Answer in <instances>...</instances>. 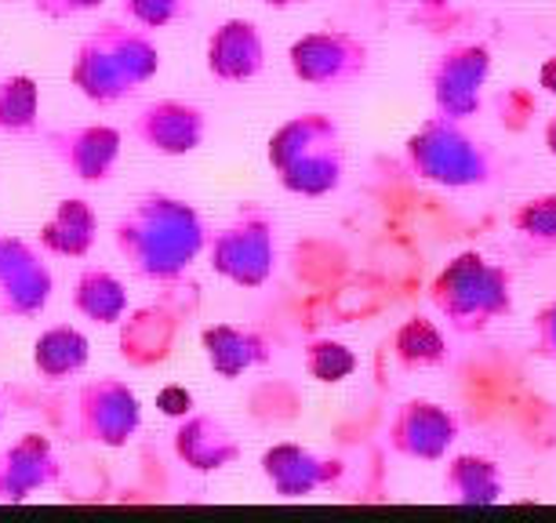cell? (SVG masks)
<instances>
[{
	"label": "cell",
	"instance_id": "obj_1",
	"mask_svg": "<svg viewBox=\"0 0 556 523\" xmlns=\"http://www.w3.org/2000/svg\"><path fill=\"white\" fill-rule=\"evenodd\" d=\"M113 247L124 266L146 284L175 288L204 258L207 222L182 196L146 193L117 218Z\"/></svg>",
	"mask_w": 556,
	"mask_h": 523
},
{
	"label": "cell",
	"instance_id": "obj_2",
	"mask_svg": "<svg viewBox=\"0 0 556 523\" xmlns=\"http://www.w3.org/2000/svg\"><path fill=\"white\" fill-rule=\"evenodd\" d=\"M161 48L128 18H102L77 40L70 59V84L91 106H121L161 73Z\"/></svg>",
	"mask_w": 556,
	"mask_h": 523
},
{
	"label": "cell",
	"instance_id": "obj_3",
	"mask_svg": "<svg viewBox=\"0 0 556 523\" xmlns=\"http://www.w3.org/2000/svg\"><path fill=\"white\" fill-rule=\"evenodd\" d=\"M404 164L415 179L440 190H484L506 175L495 145L469 131L466 120H451L440 113L426 117L407 135Z\"/></svg>",
	"mask_w": 556,
	"mask_h": 523
},
{
	"label": "cell",
	"instance_id": "obj_4",
	"mask_svg": "<svg viewBox=\"0 0 556 523\" xmlns=\"http://www.w3.org/2000/svg\"><path fill=\"white\" fill-rule=\"evenodd\" d=\"M266 161L277 182L295 196H331L345 182V142L331 113H295L269 135Z\"/></svg>",
	"mask_w": 556,
	"mask_h": 523
},
{
	"label": "cell",
	"instance_id": "obj_5",
	"mask_svg": "<svg viewBox=\"0 0 556 523\" xmlns=\"http://www.w3.org/2000/svg\"><path fill=\"white\" fill-rule=\"evenodd\" d=\"M429 302L451 331L473 339L513 312V277L480 251H462L433 277Z\"/></svg>",
	"mask_w": 556,
	"mask_h": 523
},
{
	"label": "cell",
	"instance_id": "obj_6",
	"mask_svg": "<svg viewBox=\"0 0 556 523\" xmlns=\"http://www.w3.org/2000/svg\"><path fill=\"white\" fill-rule=\"evenodd\" d=\"M207 269L215 277H223L226 284L255 291L266 288L273 273H277V215L266 204L244 201L233 212L229 222L218 229H207V247H204Z\"/></svg>",
	"mask_w": 556,
	"mask_h": 523
},
{
	"label": "cell",
	"instance_id": "obj_7",
	"mask_svg": "<svg viewBox=\"0 0 556 523\" xmlns=\"http://www.w3.org/2000/svg\"><path fill=\"white\" fill-rule=\"evenodd\" d=\"M142 429V400L135 385L117 374L84 379L73 396V436L80 444L121 451Z\"/></svg>",
	"mask_w": 556,
	"mask_h": 523
},
{
	"label": "cell",
	"instance_id": "obj_8",
	"mask_svg": "<svg viewBox=\"0 0 556 523\" xmlns=\"http://www.w3.org/2000/svg\"><path fill=\"white\" fill-rule=\"evenodd\" d=\"M291 77L317 91H345L361 84L371 69V44L350 29H313L291 40Z\"/></svg>",
	"mask_w": 556,
	"mask_h": 523
},
{
	"label": "cell",
	"instance_id": "obj_9",
	"mask_svg": "<svg viewBox=\"0 0 556 523\" xmlns=\"http://www.w3.org/2000/svg\"><path fill=\"white\" fill-rule=\"evenodd\" d=\"M491 48L480 40H458L447 44L440 55L429 62V99H433V113L451 120H473L484 106V88L491 80Z\"/></svg>",
	"mask_w": 556,
	"mask_h": 523
},
{
	"label": "cell",
	"instance_id": "obj_10",
	"mask_svg": "<svg viewBox=\"0 0 556 523\" xmlns=\"http://www.w3.org/2000/svg\"><path fill=\"white\" fill-rule=\"evenodd\" d=\"M55 295V273L45 251L0 229V317L37 320Z\"/></svg>",
	"mask_w": 556,
	"mask_h": 523
},
{
	"label": "cell",
	"instance_id": "obj_11",
	"mask_svg": "<svg viewBox=\"0 0 556 523\" xmlns=\"http://www.w3.org/2000/svg\"><path fill=\"white\" fill-rule=\"evenodd\" d=\"M462 422L447 404L412 396L393 411L390 429H386V444L396 458L407 462H444L451 447L458 444Z\"/></svg>",
	"mask_w": 556,
	"mask_h": 523
},
{
	"label": "cell",
	"instance_id": "obj_12",
	"mask_svg": "<svg viewBox=\"0 0 556 523\" xmlns=\"http://www.w3.org/2000/svg\"><path fill=\"white\" fill-rule=\"evenodd\" d=\"M258 469L277 498H313L320 490L339 487L345 480V462L339 455H320L306 444L280 441L262 451Z\"/></svg>",
	"mask_w": 556,
	"mask_h": 523
},
{
	"label": "cell",
	"instance_id": "obj_13",
	"mask_svg": "<svg viewBox=\"0 0 556 523\" xmlns=\"http://www.w3.org/2000/svg\"><path fill=\"white\" fill-rule=\"evenodd\" d=\"M45 145L70 179L102 186L117 175L124 135L113 124H73V128L45 131Z\"/></svg>",
	"mask_w": 556,
	"mask_h": 523
},
{
	"label": "cell",
	"instance_id": "obj_14",
	"mask_svg": "<svg viewBox=\"0 0 556 523\" xmlns=\"http://www.w3.org/2000/svg\"><path fill=\"white\" fill-rule=\"evenodd\" d=\"M131 139L156 156H190L207 139V113L186 99H156L135 113Z\"/></svg>",
	"mask_w": 556,
	"mask_h": 523
},
{
	"label": "cell",
	"instance_id": "obj_15",
	"mask_svg": "<svg viewBox=\"0 0 556 523\" xmlns=\"http://www.w3.org/2000/svg\"><path fill=\"white\" fill-rule=\"evenodd\" d=\"M172 451L190 473L215 476V473H223V469L237 465L240 455H244V447H240L237 433L223 422V418L197 411L193 407L190 414L175 422Z\"/></svg>",
	"mask_w": 556,
	"mask_h": 523
},
{
	"label": "cell",
	"instance_id": "obj_16",
	"mask_svg": "<svg viewBox=\"0 0 556 523\" xmlns=\"http://www.w3.org/2000/svg\"><path fill=\"white\" fill-rule=\"evenodd\" d=\"M59 480V451L45 433H23L0 451V501H8V506H18V501L34 498L37 490L55 487Z\"/></svg>",
	"mask_w": 556,
	"mask_h": 523
},
{
	"label": "cell",
	"instance_id": "obj_17",
	"mask_svg": "<svg viewBox=\"0 0 556 523\" xmlns=\"http://www.w3.org/2000/svg\"><path fill=\"white\" fill-rule=\"evenodd\" d=\"M204 66L223 84H248L266 69V37L251 18H223L204 44Z\"/></svg>",
	"mask_w": 556,
	"mask_h": 523
},
{
	"label": "cell",
	"instance_id": "obj_18",
	"mask_svg": "<svg viewBox=\"0 0 556 523\" xmlns=\"http://www.w3.org/2000/svg\"><path fill=\"white\" fill-rule=\"evenodd\" d=\"M204 360L218 379L237 382L240 374L262 368L273 357V342L258 328H240V323H207L201 331Z\"/></svg>",
	"mask_w": 556,
	"mask_h": 523
},
{
	"label": "cell",
	"instance_id": "obj_19",
	"mask_svg": "<svg viewBox=\"0 0 556 523\" xmlns=\"http://www.w3.org/2000/svg\"><path fill=\"white\" fill-rule=\"evenodd\" d=\"M99 240V212L84 196H62L37 229V247L55 258H88Z\"/></svg>",
	"mask_w": 556,
	"mask_h": 523
},
{
	"label": "cell",
	"instance_id": "obj_20",
	"mask_svg": "<svg viewBox=\"0 0 556 523\" xmlns=\"http://www.w3.org/2000/svg\"><path fill=\"white\" fill-rule=\"evenodd\" d=\"M444 476H440V490L451 506L466 509H488L498 506L506 495V476L502 465L488 455H451L444 458Z\"/></svg>",
	"mask_w": 556,
	"mask_h": 523
},
{
	"label": "cell",
	"instance_id": "obj_21",
	"mask_svg": "<svg viewBox=\"0 0 556 523\" xmlns=\"http://www.w3.org/2000/svg\"><path fill=\"white\" fill-rule=\"evenodd\" d=\"M29 360H34V371L45 382L59 385L70 382L88 368L91 360V342L88 334L73 323H51L34 339V349H29Z\"/></svg>",
	"mask_w": 556,
	"mask_h": 523
},
{
	"label": "cell",
	"instance_id": "obj_22",
	"mask_svg": "<svg viewBox=\"0 0 556 523\" xmlns=\"http://www.w3.org/2000/svg\"><path fill=\"white\" fill-rule=\"evenodd\" d=\"M70 306L96 328H113L128 317V288L106 266H84L70 291Z\"/></svg>",
	"mask_w": 556,
	"mask_h": 523
},
{
	"label": "cell",
	"instance_id": "obj_23",
	"mask_svg": "<svg viewBox=\"0 0 556 523\" xmlns=\"http://www.w3.org/2000/svg\"><path fill=\"white\" fill-rule=\"evenodd\" d=\"M393 357L404 371H426V368H444L451 360V349L437 320L407 317L393 334Z\"/></svg>",
	"mask_w": 556,
	"mask_h": 523
},
{
	"label": "cell",
	"instance_id": "obj_24",
	"mask_svg": "<svg viewBox=\"0 0 556 523\" xmlns=\"http://www.w3.org/2000/svg\"><path fill=\"white\" fill-rule=\"evenodd\" d=\"M0 135H40V84L29 73H12L0 80Z\"/></svg>",
	"mask_w": 556,
	"mask_h": 523
},
{
	"label": "cell",
	"instance_id": "obj_25",
	"mask_svg": "<svg viewBox=\"0 0 556 523\" xmlns=\"http://www.w3.org/2000/svg\"><path fill=\"white\" fill-rule=\"evenodd\" d=\"M509 226L523 251H534V255H549L556 251V193H542L523 201L517 212L509 215Z\"/></svg>",
	"mask_w": 556,
	"mask_h": 523
},
{
	"label": "cell",
	"instance_id": "obj_26",
	"mask_svg": "<svg viewBox=\"0 0 556 523\" xmlns=\"http://www.w3.org/2000/svg\"><path fill=\"white\" fill-rule=\"evenodd\" d=\"M302 368H306V374L313 382L339 385L345 379H353L356 368H361V360H356V353L345 342L313 339L306 349H302Z\"/></svg>",
	"mask_w": 556,
	"mask_h": 523
},
{
	"label": "cell",
	"instance_id": "obj_27",
	"mask_svg": "<svg viewBox=\"0 0 556 523\" xmlns=\"http://www.w3.org/2000/svg\"><path fill=\"white\" fill-rule=\"evenodd\" d=\"M121 8H124V18L146 29V34L172 29L193 15V0H121Z\"/></svg>",
	"mask_w": 556,
	"mask_h": 523
},
{
	"label": "cell",
	"instance_id": "obj_28",
	"mask_svg": "<svg viewBox=\"0 0 556 523\" xmlns=\"http://www.w3.org/2000/svg\"><path fill=\"white\" fill-rule=\"evenodd\" d=\"M531 349H534V357H539V360L553 363V368H556V298L545 302V306L534 312Z\"/></svg>",
	"mask_w": 556,
	"mask_h": 523
},
{
	"label": "cell",
	"instance_id": "obj_29",
	"mask_svg": "<svg viewBox=\"0 0 556 523\" xmlns=\"http://www.w3.org/2000/svg\"><path fill=\"white\" fill-rule=\"evenodd\" d=\"M106 0H34V12L40 18H51V23H66V18L99 12Z\"/></svg>",
	"mask_w": 556,
	"mask_h": 523
},
{
	"label": "cell",
	"instance_id": "obj_30",
	"mask_svg": "<svg viewBox=\"0 0 556 523\" xmlns=\"http://www.w3.org/2000/svg\"><path fill=\"white\" fill-rule=\"evenodd\" d=\"M197 407V400H193V393L186 390V385H178V382H167V385H161L156 390V411H161L164 418H186Z\"/></svg>",
	"mask_w": 556,
	"mask_h": 523
},
{
	"label": "cell",
	"instance_id": "obj_31",
	"mask_svg": "<svg viewBox=\"0 0 556 523\" xmlns=\"http://www.w3.org/2000/svg\"><path fill=\"white\" fill-rule=\"evenodd\" d=\"M401 4H412L422 15H444L451 8V0H401Z\"/></svg>",
	"mask_w": 556,
	"mask_h": 523
},
{
	"label": "cell",
	"instance_id": "obj_32",
	"mask_svg": "<svg viewBox=\"0 0 556 523\" xmlns=\"http://www.w3.org/2000/svg\"><path fill=\"white\" fill-rule=\"evenodd\" d=\"M542 139H545V150H549V156L556 161V110H553V117L545 120V131H542Z\"/></svg>",
	"mask_w": 556,
	"mask_h": 523
},
{
	"label": "cell",
	"instance_id": "obj_33",
	"mask_svg": "<svg viewBox=\"0 0 556 523\" xmlns=\"http://www.w3.org/2000/svg\"><path fill=\"white\" fill-rule=\"evenodd\" d=\"M542 88H545V91H553V95H556V59H549V62L542 66Z\"/></svg>",
	"mask_w": 556,
	"mask_h": 523
},
{
	"label": "cell",
	"instance_id": "obj_34",
	"mask_svg": "<svg viewBox=\"0 0 556 523\" xmlns=\"http://www.w3.org/2000/svg\"><path fill=\"white\" fill-rule=\"evenodd\" d=\"M266 8H273V12H291V8H299V4H309V0H262Z\"/></svg>",
	"mask_w": 556,
	"mask_h": 523
},
{
	"label": "cell",
	"instance_id": "obj_35",
	"mask_svg": "<svg viewBox=\"0 0 556 523\" xmlns=\"http://www.w3.org/2000/svg\"><path fill=\"white\" fill-rule=\"evenodd\" d=\"M0 429H4V396H0Z\"/></svg>",
	"mask_w": 556,
	"mask_h": 523
},
{
	"label": "cell",
	"instance_id": "obj_36",
	"mask_svg": "<svg viewBox=\"0 0 556 523\" xmlns=\"http://www.w3.org/2000/svg\"><path fill=\"white\" fill-rule=\"evenodd\" d=\"M8 4H15V0H8Z\"/></svg>",
	"mask_w": 556,
	"mask_h": 523
}]
</instances>
